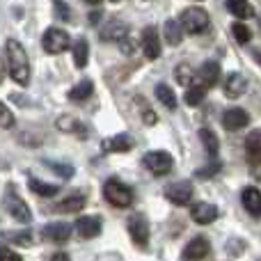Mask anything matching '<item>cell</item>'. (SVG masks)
<instances>
[{"mask_svg":"<svg viewBox=\"0 0 261 261\" xmlns=\"http://www.w3.org/2000/svg\"><path fill=\"white\" fill-rule=\"evenodd\" d=\"M87 60H90V46H87V41L83 39H76V44H73V64H76V69H85Z\"/></svg>","mask_w":261,"mask_h":261,"instance_id":"obj_23","label":"cell"},{"mask_svg":"<svg viewBox=\"0 0 261 261\" xmlns=\"http://www.w3.org/2000/svg\"><path fill=\"white\" fill-rule=\"evenodd\" d=\"M190 218H193L197 225H211L218 218V208L208 202H197L193 208H190Z\"/></svg>","mask_w":261,"mask_h":261,"instance_id":"obj_15","label":"cell"},{"mask_svg":"<svg viewBox=\"0 0 261 261\" xmlns=\"http://www.w3.org/2000/svg\"><path fill=\"white\" fill-rule=\"evenodd\" d=\"M241 202H243L245 211L252 218H261V190L254 188V186H248L241 193Z\"/></svg>","mask_w":261,"mask_h":261,"instance_id":"obj_13","label":"cell"},{"mask_svg":"<svg viewBox=\"0 0 261 261\" xmlns=\"http://www.w3.org/2000/svg\"><path fill=\"white\" fill-rule=\"evenodd\" d=\"M106 153H122V151H130L133 149V138L128 133H122V135H113L108 138L103 144H101Z\"/></svg>","mask_w":261,"mask_h":261,"instance_id":"obj_18","label":"cell"},{"mask_svg":"<svg viewBox=\"0 0 261 261\" xmlns=\"http://www.w3.org/2000/svg\"><path fill=\"white\" fill-rule=\"evenodd\" d=\"M199 140H202L204 149H206L208 156H218V149H220V142H218L216 133L208 128H199Z\"/></svg>","mask_w":261,"mask_h":261,"instance_id":"obj_27","label":"cell"},{"mask_svg":"<svg viewBox=\"0 0 261 261\" xmlns=\"http://www.w3.org/2000/svg\"><path fill=\"white\" fill-rule=\"evenodd\" d=\"M0 261H23V259L18 257L16 252H12V250H7V248H0Z\"/></svg>","mask_w":261,"mask_h":261,"instance_id":"obj_38","label":"cell"},{"mask_svg":"<svg viewBox=\"0 0 261 261\" xmlns=\"http://www.w3.org/2000/svg\"><path fill=\"white\" fill-rule=\"evenodd\" d=\"M55 126H58V130H62V133H76V135H81V138L87 135V130L81 126V122H78L76 117H71V115H60Z\"/></svg>","mask_w":261,"mask_h":261,"instance_id":"obj_20","label":"cell"},{"mask_svg":"<svg viewBox=\"0 0 261 261\" xmlns=\"http://www.w3.org/2000/svg\"><path fill=\"white\" fill-rule=\"evenodd\" d=\"M85 195H71V197H67L64 202H60L58 206H55V211L58 213H78L85 208Z\"/></svg>","mask_w":261,"mask_h":261,"instance_id":"obj_21","label":"cell"},{"mask_svg":"<svg viewBox=\"0 0 261 261\" xmlns=\"http://www.w3.org/2000/svg\"><path fill=\"white\" fill-rule=\"evenodd\" d=\"M110 3H119V0H110Z\"/></svg>","mask_w":261,"mask_h":261,"instance_id":"obj_46","label":"cell"},{"mask_svg":"<svg viewBox=\"0 0 261 261\" xmlns=\"http://www.w3.org/2000/svg\"><path fill=\"white\" fill-rule=\"evenodd\" d=\"M156 96H158V101H161V103L165 106L167 110H174L176 108V94L172 92L170 85H165V83H158V85H156Z\"/></svg>","mask_w":261,"mask_h":261,"instance_id":"obj_25","label":"cell"},{"mask_svg":"<svg viewBox=\"0 0 261 261\" xmlns=\"http://www.w3.org/2000/svg\"><path fill=\"white\" fill-rule=\"evenodd\" d=\"M206 92H208L206 87L197 83L195 87H188V90H186V96H184V99H186V103H188V106H199V103L204 101V96H206Z\"/></svg>","mask_w":261,"mask_h":261,"instance_id":"obj_29","label":"cell"},{"mask_svg":"<svg viewBox=\"0 0 261 261\" xmlns=\"http://www.w3.org/2000/svg\"><path fill=\"white\" fill-rule=\"evenodd\" d=\"M41 46H44V50L48 55H58L69 48V35L64 30H60V28H48L44 32V37H41Z\"/></svg>","mask_w":261,"mask_h":261,"instance_id":"obj_4","label":"cell"},{"mask_svg":"<svg viewBox=\"0 0 261 261\" xmlns=\"http://www.w3.org/2000/svg\"><path fill=\"white\" fill-rule=\"evenodd\" d=\"M227 9H229L236 18H252L254 16V9L248 0H227Z\"/></svg>","mask_w":261,"mask_h":261,"instance_id":"obj_22","label":"cell"},{"mask_svg":"<svg viewBox=\"0 0 261 261\" xmlns=\"http://www.w3.org/2000/svg\"><path fill=\"white\" fill-rule=\"evenodd\" d=\"M231 35L236 37L239 44H248V41L252 39V30H250L248 25H243V23H234V25H231Z\"/></svg>","mask_w":261,"mask_h":261,"instance_id":"obj_32","label":"cell"},{"mask_svg":"<svg viewBox=\"0 0 261 261\" xmlns=\"http://www.w3.org/2000/svg\"><path fill=\"white\" fill-rule=\"evenodd\" d=\"M3 78H5V64H3V60H0V83H3Z\"/></svg>","mask_w":261,"mask_h":261,"instance_id":"obj_43","label":"cell"},{"mask_svg":"<svg viewBox=\"0 0 261 261\" xmlns=\"http://www.w3.org/2000/svg\"><path fill=\"white\" fill-rule=\"evenodd\" d=\"M5 48H7V64H9L12 78L18 85H28L30 83V62H28L25 48L16 39H7Z\"/></svg>","mask_w":261,"mask_h":261,"instance_id":"obj_1","label":"cell"},{"mask_svg":"<svg viewBox=\"0 0 261 261\" xmlns=\"http://www.w3.org/2000/svg\"><path fill=\"white\" fill-rule=\"evenodd\" d=\"M28 186H30V190L35 195H39V197H53V195H58L60 193V188L58 186H53V184H44V181H39V179H28Z\"/></svg>","mask_w":261,"mask_h":261,"instance_id":"obj_24","label":"cell"},{"mask_svg":"<svg viewBox=\"0 0 261 261\" xmlns=\"http://www.w3.org/2000/svg\"><path fill=\"white\" fill-rule=\"evenodd\" d=\"M128 35V25L122 18H110L108 23H103L101 28V39L103 41H122Z\"/></svg>","mask_w":261,"mask_h":261,"instance_id":"obj_12","label":"cell"},{"mask_svg":"<svg viewBox=\"0 0 261 261\" xmlns=\"http://www.w3.org/2000/svg\"><path fill=\"white\" fill-rule=\"evenodd\" d=\"M76 231L81 239H94L101 234V218L99 216H85L76 220Z\"/></svg>","mask_w":261,"mask_h":261,"instance_id":"obj_14","label":"cell"},{"mask_svg":"<svg viewBox=\"0 0 261 261\" xmlns=\"http://www.w3.org/2000/svg\"><path fill=\"white\" fill-rule=\"evenodd\" d=\"M208 12L202 7H188L181 14V28H184L188 35H199L208 28Z\"/></svg>","mask_w":261,"mask_h":261,"instance_id":"obj_3","label":"cell"},{"mask_svg":"<svg viewBox=\"0 0 261 261\" xmlns=\"http://www.w3.org/2000/svg\"><path fill=\"white\" fill-rule=\"evenodd\" d=\"M44 236L53 243H67L69 236H71V227L67 222H50L44 227Z\"/></svg>","mask_w":261,"mask_h":261,"instance_id":"obj_19","label":"cell"},{"mask_svg":"<svg viewBox=\"0 0 261 261\" xmlns=\"http://www.w3.org/2000/svg\"><path fill=\"white\" fill-rule=\"evenodd\" d=\"M53 5H55V14H58V18H62V21H69V18H71L69 7L62 3V0H53Z\"/></svg>","mask_w":261,"mask_h":261,"instance_id":"obj_37","label":"cell"},{"mask_svg":"<svg viewBox=\"0 0 261 261\" xmlns=\"http://www.w3.org/2000/svg\"><path fill=\"white\" fill-rule=\"evenodd\" d=\"M174 76H176L179 85H193V81H195V71L188 64H179V67L174 69Z\"/></svg>","mask_w":261,"mask_h":261,"instance_id":"obj_30","label":"cell"},{"mask_svg":"<svg viewBox=\"0 0 261 261\" xmlns=\"http://www.w3.org/2000/svg\"><path fill=\"white\" fill-rule=\"evenodd\" d=\"M103 197L108 199L113 206L126 208L133 204V190H130L126 184H122V181L110 179V181H106V186H103Z\"/></svg>","mask_w":261,"mask_h":261,"instance_id":"obj_2","label":"cell"},{"mask_svg":"<svg viewBox=\"0 0 261 261\" xmlns=\"http://www.w3.org/2000/svg\"><path fill=\"white\" fill-rule=\"evenodd\" d=\"M46 165H48L53 172H58L62 179H71L73 176V167L71 165H60V163H48V161H46Z\"/></svg>","mask_w":261,"mask_h":261,"instance_id":"obj_35","label":"cell"},{"mask_svg":"<svg viewBox=\"0 0 261 261\" xmlns=\"http://www.w3.org/2000/svg\"><path fill=\"white\" fill-rule=\"evenodd\" d=\"M14 243H21V245H30V243H32V236L28 234V231H23V234H16V236H14Z\"/></svg>","mask_w":261,"mask_h":261,"instance_id":"obj_39","label":"cell"},{"mask_svg":"<svg viewBox=\"0 0 261 261\" xmlns=\"http://www.w3.org/2000/svg\"><path fill=\"white\" fill-rule=\"evenodd\" d=\"M165 197L176 206H186L193 199V184L190 181H176L165 188Z\"/></svg>","mask_w":261,"mask_h":261,"instance_id":"obj_8","label":"cell"},{"mask_svg":"<svg viewBox=\"0 0 261 261\" xmlns=\"http://www.w3.org/2000/svg\"><path fill=\"white\" fill-rule=\"evenodd\" d=\"M144 124H147V126H153V124H156V115H153L151 110L144 113Z\"/></svg>","mask_w":261,"mask_h":261,"instance_id":"obj_40","label":"cell"},{"mask_svg":"<svg viewBox=\"0 0 261 261\" xmlns=\"http://www.w3.org/2000/svg\"><path fill=\"white\" fill-rule=\"evenodd\" d=\"M254 58H257V62L261 64V53H259V50H257V53H254Z\"/></svg>","mask_w":261,"mask_h":261,"instance_id":"obj_45","label":"cell"},{"mask_svg":"<svg viewBox=\"0 0 261 261\" xmlns=\"http://www.w3.org/2000/svg\"><path fill=\"white\" fill-rule=\"evenodd\" d=\"M245 90H248V81H245L243 73L231 71L229 76L225 78L222 92H225L227 99H239V96H243V94H245Z\"/></svg>","mask_w":261,"mask_h":261,"instance_id":"obj_11","label":"cell"},{"mask_svg":"<svg viewBox=\"0 0 261 261\" xmlns=\"http://www.w3.org/2000/svg\"><path fill=\"white\" fill-rule=\"evenodd\" d=\"M99 18H101V12H92L90 14V23H96Z\"/></svg>","mask_w":261,"mask_h":261,"instance_id":"obj_42","label":"cell"},{"mask_svg":"<svg viewBox=\"0 0 261 261\" xmlns=\"http://www.w3.org/2000/svg\"><path fill=\"white\" fill-rule=\"evenodd\" d=\"M128 234L130 239H133L135 245H140V248H147L149 245V222L144 216H140V213H135V216L128 218Z\"/></svg>","mask_w":261,"mask_h":261,"instance_id":"obj_7","label":"cell"},{"mask_svg":"<svg viewBox=\"0 0 261 261\" xmlns=\"http://www.w3.org/2000/svg\"><path fill=\"white\" fill-rule=\"evenodd\" d=\"M0 126L3 128H12L14 126V115H12V110L3 103V101H0Z\"/></svg>","mask_w":261,"mask_h":261,"instance_id":"obj_34","label":"cell"},{"mask_svg":"<svg viewBox=\"0 0 261 261\" xmlns=\"http://www.w3.org/2000/svg\"><path fill=\"white\" fill-rule=\"evenodd\" d=\"M142 50L147 60L161 58V39H158V30L153 25H147L142 30Z\"/></svg>","mask_w":261,"mask_h":261,"instance_id":"obj_9","label":"cell"},{"mask_svg":"<svg viewBox=\"0 0 261 261\" xmlns=\"http://www.w3.org/2000/svg\"><path fill=\"white\" fill-rule=\"evenodd\" d=\"M208 252H211V243H208L204 236H197V239H193L184 248L181 257H184V261H202Z\"/></svg>","mask_w":261,"mask_h":261,"instance_id":"obj_10","label":"cell"},{"mask_svg":"<svg viewBox=\"0 0 261 261\" xmlns=\"http://www.w3.org/2000/svg\"><path fill=\"white\" fill-rule=\"evenodd\" d=\"M50 261H69V257L64 252H58V254H53V259Z\"/></svg>","mask_w":261,"mask_h":261,"instance_id":"obj_41","label":"cell"},{"mask_svg":"<svg viewBox=\"0 0 261 261\" xmlns=\"http://www.w3.org/2000/svg\"><path fill=\"white\" fill-rule=\"evenodd\" d=\"M5 206H7L9 216L14 218V220L23 222V225H28V222L32 220V213H30V206H28L25 202H23L21 197L16 195V190L9 188L7 195H5Z\"/></svg>","mask_w":261,"mask_h":261,"instance_id":"obj_5","label":"cell"},{"mask_svg":"<svg viewBox=\"0 0 261 261\" xmlns=\"http://www.w3.org/2000/svg\"><path fill=\"white\" fill-rule=\"evenodd\" d=\"M92 92H94V83L92 81H83L78 83L76 87H71V92H69V99L71 101H85L92 96Z\"/></svg>","mask_w":261,"mask_h":261,"instance_id":"obj_28","label":"cell"},{"mask_svg":"<svg viewBox=\"0 0 261 261\" xmlns=\"http://www.w3.org/2000/svg\"><path fill=\"white\" fill-rule=\"evenodd\" d=\"M142 163H144V167L156 176L167 174V172L172 170V165H174V161H172V156L167 151H149L147 156L142 158Z\"/></svg>","mask_w":261,"mask_h":261,"instance_id":"obj_6","label":"cell"},{"mask_svg":"<svg viewBox=\"0 0 261 261\" xmlns=\"http://www.w3.org/2000/svg\"><path fill=\"white\" fill-rule=\"evenodd\" d=\"M197 78H199V85H204L206 90L208 87H213L218 81H220V64L213 62V60H206V62L199 67Z\"/></svg>","mask_w":261,"mask_h":261,"instance_id":"obj_17","label":"cell"},{"mask_svg":"<svg viewBox=\"0 0 261 261\" xmlns=\"http://www.w3.org/2000/svg\"><path fill=\"white\" fill-rule=\"evenodd\" d=\"M245 151H248V156L261 153V128L252 130V133L245 138Z\"/></svg>","mask_w":261,"mask_h":261,"instance_id":"obj_31","label":"cell"},{"mask_svg":"<svg viewBox=\"0 0 261 261\" xmlns=\"http://www.w3.org/2000/svg\"><path fill=\"white\" fill-rule=\"evenodd\" d=\"M163 32H165V39L170 46H179L181 39H184V32H181V23L176 21H165V28H163Z\"/></svg>","mask_w":261,"mask_h":261,"instance_id":"obj_26","label":"cell"},{"mask_svg":"<svg viewBox=\"0 0 261 261\" xmlns=\"http://www.w3.org/2000/svg\"><path fill=\"white\" fill-rule=\"evenodd\" d=\"M248 122H250V117L243 108H229L222 115V126L227 130H241L248 126Z\"/></svg>","mask_w":261,"mask_h":261,"instance_id":"obj_16","label":"cell"},{"mask_svg":"<svg viewBox=\"0 0 261 261\" xmlns=\"http://www.w3.org/2000/svg\"><path fill=\"white\" fill-rule=\"evenodd\" d=\"M85 3H90V5H99L101 0H85Z\"/></svg>","mask_w":261,"mask_h":261,"instance_id":"obj_44","label":"cell"},{"mask_svg":"<svg viewBox=\"0 0 261 261\" xmlns=\"http://www.w3.org/2000/svg\"><path fill=\"white\" fill-rule=\"evenodd\" d=\"M220 170H222V165L218 161H208V165L195 172V176H197V179H211V176H216Z\"/></svg>","mask_w":261,"mask_h":261,"instance_id":"obj_33","label":"cell"},{"mask_svg":"<svg viewBox=\"0 0 261 261\" xmlns=\"http://www.w3.org/2000/svg\"><path fill=\"white\" fill-rule=\"evenodd\" d=\"M248 165H250V172L257 181H261V153H254V156H248Z\"/></svg>","mask_w":261,"mask_h":261,"instance_id":"obj_36","label":"cell"}]
</instances>
